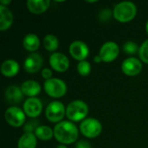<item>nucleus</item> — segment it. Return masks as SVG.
Here are the masks:
<instances>
[{
	"label": "nucleus",
	"mask_w": 148,
	"mask_h": 148,
	"mask_svg": "<svg viewBox=\"0 0 148 148\" xmlns=\"http://www.w3.org/2000/svg\"><path fill=\"white\" fill-rule=\"evenodd\" d=\"M70 56L79 61H85V59L88 57L89 54V49L88 45L82 42V41H74L70 43L69 49Z\"/></svg>",
	"instance_id": "nucleus-10"
},
{
	"label": "nucleus",
	"mask_w": 148,
	"mask_h": 148,
	"mask_svg": "<svg viewBox=\"0 0 148 148\" xmlns=\"http://www.w3.org/2000/svg\"><path fill=\"white\" fill-rule=\"evenodd\" d=\"M139 56L141 62L148 64V39L144 41L139 49Z\"/></svg>",
	"instance_id": "nucleus-25"
},
{
	"label": "nucleus",
	"mask_w": 148,
	"mask_h": 148,
	"mask_svg": "<svg viewBox=\"0 0 148 148\" xmlns=\"http://www.w3.org/2000/svg\"><path fill=\"white\" fill-rule=\"evenodd\" d=\"M11 1L10 0H7V1H4V0H1L0 1V5H3V6H7V4L10 3Z\"/></svg>",
	"instance_id": "nucleus-30"
},
{
	"label": "nucleus",
	"mask_w": 148,
	"mask_h": 148,
	"mask_svg": "<svg viewBox=\"0 0 148 148\" xmlns=\"http://www.w3.org/2000/svg\"><path fill=\"white\" fill-rule=\"evenodd\" d=\"M23 45L27 51L35 53V51H36L40 47V40L36 34L29 33L24 36Z\"/></svg>",
	"instance_id": "nucleus-19"
},
{
	"label": "nucleus",
	"mask_w": 148,
	"mask_h": 148,
	"mask_svg": "<svg viewBox=\"0 0 148 148\" xmlns=\"http://www.w3.org/2000/svg\"><path fill=\"white\" fill-rule=\"evenodd\" d=\"M111 11L109 10H103L100 13V18L101 21H108L111 16Z\"/></svg>",
	"instance_id": "nucleus-27"
},
{
	"label": "nucleus",
	"mask_w": 148,
	"mask_h": 148,
	"mask_svg": "<svg viewBox=\"0 0 148 148\" xmlns=\"http://www.w3.org/2000/svg\"><path fill=\"white\" fill-rule=\"evenodd\" d=\"M37 144V138L35 134L25 133L18 140L17 148H36Z\"/></svg>",
	"instance_id": "nucleus-20"
},
{
	"label": "nucleus",
	"mask_w": 148,
	"mask_h": 148,
	"mask_svg": "<svg viewBox=\"0 0 148 148\" xmlns=\"http://www.w3.org/2000/svg\"><path fill=\"white\" fill-rule=\"evenodd\" d=\"M4 119L10 127H20L25 122L26 114L20 108L11 106L6 109L4 113Z\"/></svg>",
	"instance_id": "nucleus-7"
},
{
	"label": "nucleus",
	"mask_w": 148,
	"mask_h": 148,
	"mask_svg": "<svg viewBox=\"0 0 148 148\" xmlns=\"http://www.w3.org/2000/svg\"><path fill=\"white\" fill-rule=\"evenodd\" d=\"M75 148H91V145L87 140H79L76 143Z\"/></svg>",
	"instance_id": "nucleus-29"
},
{
	"label": "nucleus",
	"mask_w": 148,
	"mask_h": 148,
	"mask_svg": "<svg viewBox=\"0 0 148 148\" xmlns=\"http://www.w3.org/2000/svg\"><path fill=\"white\" fill-rule=\"evenodd\" d=\"M19 72V64L16 61L9 59L5 60L1 65V73L5 77H14Z\"/></svg>",
	"instance_id": "nucleus-18"
},
{
	"label": "nucleus",
	"mask_w": 148,
	"mask_h": 148,
	"mask_svg": "<svg viewBox=\"0 0 148 148\" xmlns=\"http://www.w3.org/2000/svg\"><path fill=\"white\" fill-rule=\"evenodd\" d=\"M77 71L80 75L87 76L91 72V64L86 60L79 62V63L77 64Z\"/></svg>",
	"instance_id": "nucleus-23"
},
{
	"label": "nucleus",
	"mask_w": 148,
	"mask_h": 148,
	"mask_svg": "<svg viewBox=\"0 0 148 148\" xmlns=\"http://www.w3.org/2000/svg\"><path fill=\"white\" fill-rule=\"evenodd\" d=\"M43 64V59L38 53H31L29 54L24 62H23V68L26 72L29 74H34L38 72Z\"/></svg>",
	"instance_id": "nucleus-13"
},
{
	"label": "nucleus",
	"mask_w": 148,
	"mask_h": 148,
	"mask_svg": "<svg viewBox=\"0 0 148 148\" xmlns=\"http://www.w3.org/2000/svg\"><path fill=\"white\" fill-rule=\"evenodd\" d=\"M14 16L7 6L0 5V30H7L13 23Z\"/></svg>",
	"instance_id": "nucleus-16"
},
{
	"label": "nucleus",
	"mask_w": 148,
	"mask_h": 148,
	"mask_svg": "<svg viewBox=\"0 0 148 148\" xmlns=\"http://www.w3.org/2000/svg\"><path fill=\"white\" fill-rule=\"evenodd\" d=\"M43 88L45 93L49 96L55 99L64 96L67 92L66 83L59 78H51L45 81L43 84Z\"/></svg>",
	"instance_id": "nucleus-4"
},
{
	"label": "nucleus",
	"mask_w": 148,
	"mask_h": 148,
	"mask_svg": "<svg viewBox=\"0 0 148 148\" xmlns=\"http://www.w3.org/2000/svg\"><path fill=\"white\" fill-rule=\"evenodd\" d=\"M56 148H68L67 147V146L66 145H63V144H59L57 147Z\"/></svg>",
	"instance_id": "nucleus-32"
},
{
	"label": "nucleus",
	"mask_w": 148,
	"mask_h": 148,
	"mask_svg": "<svg viewBox=\"0 0 148 148\" xmlns=\"http://www.w3.org/2000/svg\"><path fill=\"white\" fill-rule=\"evenodd\" d=\"M49 64L55 71L63 73L69 68V60L64 54L55 52L49 56Z\"/></svg>",
	"instance_id": "nucleus-11"
},
{
	"label": "nucleus",
	"mask_w": 148,
	"mask_h": 148,
	"mask_svg": "<svg viewBox=\"0 0 148 148\" xmlns=\"http://www.w3.org/2000/svg\"><path fill=\"white\" fill-rule=\"evenodd\" d=\"M35 135L38 140L47 141L54 137V130L48 126H39L35 131Z\"/></svg>",
	"instance_id": "nucleus-21"
},
{
	"label": "nucleus",
	"mask_w": 148,
	"mask_h": 148,
	"mask_svg": "<svg viewBox=\"0 0 148 148\" xmlns=\"http://www.w3.org/2000/svg\"><path fill=\"white\" fill-rule=\"evenodd\" d=\"M101 131L102 126L101 122L95 118H87L80 125V132L86 138L94 139L99 136Z\"/></svg>",
	"instance_id": "nucleus-5"
},
{
	"label": "nucleus",
	"mask_w": 148,
	"mask_h": 148,
	"mask_svg": "<svg viewBox=\"0 0 148 148\" xmlns=\"http://www.w3.org/2000/svg\"><path fill=\"white\" fill-rule=\"evenodd\" d=\"M146 32H147V34L148 35V20L147 22V23H146Z\"/></svg>",
	"instance_id": "nucleus-33"
},
{
	"label": "nucleus",
	"mask_w": 148,
	"mask_h": 148,
	"mask_svg": "<svg viewBox=\"0 0 148 148\" xmlns=\"http://www.w3.org/2000/svg\"><path fill=\"white\" fill-rule=\"evenodd\" d=\"M52 75H53V74H52L51 69H48V68H45V69H43L42 70V78H44L46 81L51 79V78H52Z\"/></svg>",
	"instance_id": "nucleus-28"
},
{
	"label": "nucleus",
	"mask_w": 148,
	"mask_h": 148,
	"mask_svg": "<svg viewBox=\"0 0 148 148\" xmlns=\"http://www.w3.org/2000/svg\"><path fill=\"white\" fill-rule=\"evenodd\" d=\"M94 61H95V62H96V63H100L101 62H102V60H101V58L100 57V56H96L94 58Z\"/></svg>",
	"instance_id": "nucleus-31"
},
{
	"label": "nucleus",
	"mask_w": 148,
	"mask_h": 148,
	"mask_svg": "<svg viewBox=\"0 0 148 148\" xmlns=\"http://www.w3.org/2000/svg\"><path fill=\"white\" fill-rule=\"evenodd\" d=\"M78 128L70 121H62L54 127V137L63 145L73 144L78 139Z\"/></svg>",
	"instance_id": "nucleus-1"
},
{
	"label": "nucleus",
	"mask_w": 148,
	"mask_h": 148,
	"mask_svg": "<svg viewBox=\"0 0 148 148\" xmlns=\"http://www.w3.org/2000/svg\"><path fill=\"white\" fill-rule=\"evenodd\" d=\"M21 90L23 94L29 98L35 97L41 92V85L33 80H28L23 82L21 85Z\"/></svg>",
	"instance_id": "nucleus-17"
},
{
	"label": "nucleus",
	"mask_w": 148,
	"mask_h": 148,
	"mask_svg": "<svg viewBox=\"0 0 148 148\" xmlns=\"http://www.w3.org/2000/svg\"><path fill=\"white\" fill-rule=\"evenodd\" d=\"M43 47L46 50L55 53L59 47V41L57 37L52 34L47 35L43 39Z\"/></svg>",
	"instance_id": "nucleus-22"
},
{
	"label": "nucleus",
	"mask_w": 148,
	"mask_h": 148,
	"mask_svg": "<svg viewBox=\"0 0 148 148\" xmlns=\"http://www.w3.org/2000/svg\"><path fill=\"white\" fill-rule=\"evenodd\" d=\"M88 107L83 101L76 100L71 101L66 108V116L72 122H78L87 119Z\"/></svg>",
	"instance_id": "nucleus-3"
},
{
	"label": "nucleus",
	"mask_w": 148,
	"mask_h": 148,
	"mask_svg": "<svg viewBox=\"0 0 148 148\" xmlns=\"http://www.w3.org/2000/svg\"><path fill=\"white\" fill-rule=\"evenodd\" d=\"M23 110L28 117L35 119L41 114L42 110V103L36 97L28 98L23 105Z\"/></svg>",
	"instance_id": "nucleus-9"
},
{
	"label": "nucleus",
	"mask_w": 148,
	"mask_h": 148,
	"mask_svg": "<svg viewBox=\"0 0 148 148\" xmlns=\"http://www.w3.org/2000/svg\"><path fill=\"white\" fill-rule=\"evenodd\" d=\"M66 115V108L61 101H55L50 102L45 110V116L47 120L52 123H59Z\"/></svg>",
	"instance_id": "nucleus-6"
},
{
	"label": "nucleus",
	"mask_w": 148,
	"mask_h": 148,
	"mask_svg": "<svg viewBox=\"0 0 148 148\" xmlns=\"http://www.w3.org/2000/svg\"><path fill=\"white\" fill-rule=\"evenodd\" d=\"M139 49L140 48L137 45V43L132 41H128L123 45V52L128 56H132V55H135L136 53H139Z\"/></svg>",
	"instance_id": "nucleus-24"
},
{
	"label": "nucleus",
	"mask_w": 148,
	"mask_h": 148,
	"mask_svg": "<svg viewBox=\"0 0 148 148\" xmlns=\"http://www.w3.org/2000/svg\"><path fill=\"white\" fill-rule=\"evenodd\" d=\"M37 123L38 122L36 121H30L27 122L26 125L24 126V132L33 134V131H36V129L39 127V126H36Z\"/></svg>",
	"instance_id": "nucleus-26"
},
{
	"label": "nucleus",
	"mask_w": 148,
	"mask_h": 148,
	"mask_svg": "<svg viewBox=\"0 0 148 148\" xmlns=\"http://www.w3.org/2000/svg\"><path fill=\"white\" fill-rule=\"evenodd\" d=\"M121 70L128 76H135L142 70L141 61L136 57H128L123 61L121 64Z\"/></svg>",
	"instance_id": "nucleus-12"
},
{
	"label": "nucleus",
	"mask_w": 148,
	"mask_h": 148,
	"mask_svg": "<svg viewBox=\"0 0 148 148\" xmlns=\"http://www.w3.org/2000/svg\"><path fill=\"white\" fill-rule=\"evenodd\" d=\"M26 4L28 10L31 13L39 15L45 12L49 9L50 5V1L49 0H28Z\"/></svg>",
	"instance_id": "nucleus-15"
},
{
	"label": "nucleus",
	"mask_w": 148,
	"mask_h": 148,
	"mask_svg": "<svg viewBox=\"0 0 148 148\" xmlns=\"http://www.w3.org/2000/svg\"><path fill=\"white\" fill-rule=\"evenodd\" d=\"M23 94L21 90V88L17 86L11 85L9 86L4 92V97L6 101L10 105H17L23 100Z\"/></svg>",
	"instance_id": "nucleus-14"
},
{
	"label": "nucleus",
	"mask_w": 148,
	"mask_h": 148,
	"mask_svg": "<svg viewBox=\"0 0 148 148\" xmlns=\"http://www.w3.org/2000/svg\"><path fill=\"white\" fill-rule=\"evenodd\" d=\"M137 13L136 5L129 1H124L117 3L113 11L114 17L120 23H128L132 21Z\"/></svg>",
	"instance_id": "nucleus-2"
},
{
	"label": "nucleus",
	"mask_w": 148,
	"mask_h": 148,
	"mask_svg": "<svg viewBox=\"0 0 148 148\" xmlns=\"http://www.w3.org/2000/svg\"><path fill=\"white\" fill-rule=\"evenodd\" d=\"M120 53V48L114 42L109 41L105 42L100 49L99 56L104 62H111L114 61Z\"/></svg>",
	"instance_id": "nucleus-8"
}]
</instances>
